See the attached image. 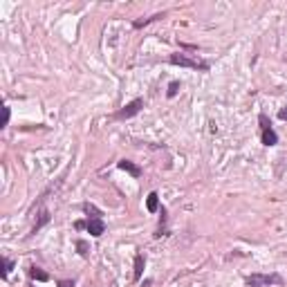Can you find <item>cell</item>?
<instances>
[{"label":"cell","instance_id":"cell-1","mask_svg":"<svg viewBox=\"0 0 287 287\" xmlns=\"http://www.w3.org/2000/svg\"><path fill=\"white\" fill-rule=\"evenodd\" d=\"M169 63H170V65H180V68H191V70H202V72L209 70V63H206V61L191 59V56H186V54H182V52L170 54V56H169Z\"/></svg>","mask_w":287,"mask_h":287},{"label":"cell","instance_id":"cell-3","mask_svg":"<svg viewBox=\"0 0 287 287\" xmlns=\"http://www.w3.org/2000/svg\"><path fill=\"white\" fill-rule=\"evenodd\" d=\"M258 121H260V139H263V144L265 146H276V144H278V135H276V130L271 128L270 117H267L265 112H260V115H258Z\"/></svg>","mask_w":287,"mask_h":287},{"label":"cell","instance_id":"cell-15","mask_svg":"<svg viewBox=\"0 0 287 287\" xmlns=\"http://www.w3.org/2000/svg\"><path fill=\"white\" fill-rule=\"evenodd\" d=\"M76 249H79V253L83 258H88V242L85 240H76Z\"/></svg>","mask_w":287,"mask_h":287},{"label":"cell","instance_id":"cell-10","mask_svg":"<svg viewBox=\"0 0 287 287\" xmlns=\"http://www.w3.org/2000/svg\"><path fill=\"white\" fill-rule=\"evenodd\" d=\"M146 209L151 213H157L159 211V195L152 191V193H148V198H146Z\"/></svg>","mask_w":287,"mask_h":287},{"label":"cell","instance_id":"cell-5","mask_svg":"<svg viewBox=\"0 0 287 287\" xmlns=\"http://www.w3.org/2000/svg\"><path fill=\"white\" fill-rule=\"evenodd\" d=\"M85 229H88V234L94 236V238H99V236L106 234V222L101 220V218H92L85 222Z\"/></svg>","mask_w":287,"mask_h":287},{"label":"cell","instance_id":"cell-13","mask_svg":"<svg viewBox=\"0 0 287 287\" xmlns=\"http://www.w3.org/2000/svg\"><path fill=\"white\" fill-rule=\"evenodd\" d=\"M12 267H14V260H9V258H2V278H7V276H9Z\"/></svg>","mask_w":287,"mask_h":287},{"label":"cell","instance_id":"cell-6","mask_svg":"<svg viewBox=\"0 0 287 287\" xmlns=\"http://www.w3.org/2000/svg\"><path fill=\"white\" fill-rule=\"evenodd\" d=\"M117 166H119L121 170H126V173H130L133 177H141V169H139L137 164H133L130 159H119Z\"/></svg>","mask_w":287,"mask_h":287},{"label":"cell","instance_id":"cell-16","mask_svg":"<svg viewBox=\"0 0 287 287\" xmlns=\"http://www.w3.org/2000/svg\"><path fill=\"white\" fill-rule=\"evenodd\" d=\"M9 115H12V112H9V108L5 106V121H2V126H7V123H9Z\"/></svg>","mask_w":287,"mask_h":287},{"label":"cell","instance_id":"cell-12","mask_svg":"<svg viewBox=\"0 0 287 287\" xmlns=\"http://www.w3.org/2000/svg\"><path fill=\"white\" fill-rule=\"evenodd\" d=\"M159 18H164V14H155V16H151V18H139V20H135V27L139 30V27H144V25H148V23H155V20H159Z\"/></svg>","mask_w":287,"mask_h":287},{"label":"cell","instance_id":"cell-14","mask_svg":"<svg viewBox=\"0 0 287 287\" xmlns=\"http://www.w3.org/2000/svg\"><path fill=\"white\" fill-rule=\"evenodd\" d=\"M177 90H180V81H170V83H169V92H166V97H169V99H173V97L177 94Z\"/></svg>","mask_w":287,"mask_h":287},{"label":"cell","instance_id":"cell-7","mask_svg":"<svg viewBox=\"0 0 287 287\" xmlns=\"http://www.w3.org/2000/svg\"><path fill=\"white\" fill-rule=\"evenodd\" d=\"M50 220H52L50 211H47V209H41V213H38V220H36V222H34V227H32V236H34V234H38V231H41V229L45 227V224L50 222Z\"/></svg>","mask_w":287,"mask_h":287},{"label":"cell","instance_id":"cell-2","mask_svg":"<svg viewBox=\"0 0 287 287\" xmlns=\"http://www.w3.org/2000/svg\"><path fill=\"white\" fill-rule=\"evenodd\" d=\"M283 276L281 274H252L245 276V285L249 287H270V285H283Z\"/></svg>","mask_w":287,"mask_h":287},{"label":"cell","instance_id":"cell-11","mask_svg":"<svg viewBox=\"0 0 287 287\" xmlns=\"http://www.w3.org/2000/svg\"><path fill=\"white\" fill-rule=\"evenodd\" d=\"M83 213L88 216V220H92V218H101V216H103V213H101V211H99V209H97L94 204H90V202H85V204H83Z\"/></svg>","mask_w":287,"mask_h":287},{"label":"cell","instance_id":"cell-4","mask_svg":"<svg viewBox=\"0 0 287 287\" xmlns=\"http://www.w3.org/2000/svg\"><path fill=\"white\" fill-rule=\"evenodd\" d=\"M144 108V99H133L130 103H126V106L121 108V110H117L112 117L117 119V121H126V119H130V117H135V115H139V110Z\"/></svg>","mask_w":287,"mask_h":287},{"label":"cell","instance_id":"cell-17","mask_svg":"<svg viewBox=\"0 0 287 287\" xmlns=\"http://www.w3.org/2000/svg\"><path fill=\"white\" fill-rule=\"evenodd\" d=\"M278 117H281V119H287V110H281V112H278Z\"/></svg>","mask_w":287,"mask_h":287},{"label":"cell","instance_id":"cell-9","mask_svg":"<svg viewBox=\"0 0 287 287\" xmlns=\"http://www.w3.org/2000/svg\"><path fill=\"white\" fill-rule=\"evenodd\" d=\"M27 274H30L32 281H41V283H47V281H50V274H45V271H43L41 267H36V265H32Z\"/></svg>","mask_w":287,"mask_h":287},{"label":"cell","instance_id":"cell-8","mask_svg":"<svg viewBox=\"0 0 287 287\" xmlns=\"http://www.w3.org/2000/svg\"><path fill=\"white\" fill-rule=\"evenodd\" d=\"M144 267H146V258L141 256V253H135V274H133V281H135V283H139V281H141Z\"/></svg>","mask_w":287,"mask_h":287}]
</instances>
